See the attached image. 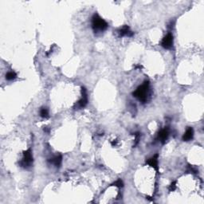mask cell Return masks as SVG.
Returning <instances> with one entry per match:
<instances>
[{
  "label": "cell",
  "mask_w": 204,
  "mask_h": 204,
  "mask_svg": "<svg viewBox=\"0 0 204 204\" xmlns=\"http://www.w3.org/2000/svg\"><path fill=\"white\" fill-rule=\"evenodd\" d=\"M148 91H149V81L145 80L140 86H139L135 89L132 95H133V96H135V98H137L139 100L144 103L147 100Z\"/></svg>",
  "instance_id": "1"
},
{
  "label": "cell",
  "mask_w": 204,
  "mask_h": 204,
  "mask_svg": "<svg viewBox=\"0 0 204 204\" xmlns=\"http://www.w3.org/2000/svg\"><path fill=\"white\" fill-rule=\"evenodd\" d=\"M108 23L98 14H94L92 18V27L94 31H104L108 28Z\"/></svg>",
  "instance_id": "2"
},
{
  "label": "cell",
  "mask_w": 204,
  "mask_h": 204,
  "mask_svg": "<svg viewBox=\"0 0 204 204\" xmlns=\"http://www.w3.org/2000/svg\"><path fill=\"white\" fill-rule=\"evenodd\" d=\"M33 163V155H32V151L30 148L25 151L23 152V159L19 163L21 167H28Z\"/></svg>",
  "instance_id": "3"
},
{
  "label": "cell",
  "mask_w": 204,
  "mask_h": 204,
  "mask_svg": "<svg viewBox=\"0 0 204 204\" xmlns=\"http://www.w3.org/2000/svg\"><path fill=\"white\" fill-rule=\"evenodd\" d=\"M173 45V35L171 33H168L161 41V45L164 49H171Z\"/></svg>",
  "instance_id": "4"
},
{
  "label": "cell",
  "mask_w": 204,
  "mask_h": 204,
  "mask_svg": "<svg viewBox=\"0 0 204 204\" xmlns=\"http://www.w3.org/2000/svg\"><path fill=\"white\" fill-rule=\"evenodd\" d=\"M81 92H82V98L80 99L77 104H76V107L79 108H84L88 104V96H87V91L86 88L84 87H81Z\"/></svg>",
  "instance_id": "5"
},
{
  "label": "cell",
  "mask_w": 204,
  "mask_h": 204,
  "mask_svg": "<svg viewBox=\"0 0 204 204\" xmlns=\"http://www.w3.org/2000/svg\"><path fill=\"white\" fill-rule=\"evenodd\" d=\"M146 163L149 165V166H151V167H153V168L155 169L157 172L159 171V166H158V154H155V155H153L152 157H151L150 159H147Z\"/></svg>",
  "instance_id": "6"
},
{
  "label": "cell",
  "mask_w": 204,
  "mask_h": 204,
  "mask_svg": "<svg viewBox=\"0 0 204 204\" xmlns=\"http://www.w3.org/2000/svg\"><path fill=\"white\" fill-rule=\"evenodd\" d=\"M169 135V130L167 128H164L163 129L161 130L158 134V139L162 143H164L167 139Z\"/></svg>",
  "instance_id": "7"
},
{
  "label": "cell",
  "mask_w": 204,
  "mask_h": 204,
  "mask_svg": "<svg viewBox=\"0 0 204 204\" xmlns=\"http://www.w3.org/2000/svg\"><path fill=\"white\" fill-rule=\"evenodd\" d=\"M48 162L50 163H53L56 167H60L61 162H62V156L61 155H55L53 158L48 159Z\"/></svg>",
  "instance_id": "8"
},
{
  "label": "cell",
  "mask_w": 204,
  "mask_h": 204,
  "mask_svg": "<svg viewBox=\"0 0 204 204\" xmlns=\"http://www.w3.org/2000/svg\"><path fill=\"white\" fill-rule=\"evenodd\" d=\"M193 136H194V129L192 128L189 127L182 135V140L183 141H189V140L193 139Z\"/></svg>",
  "instance_id": "9"
},
{
  "label": "cell",
  "mask_w": 204,
  "mask_h": 204,
  "mask_svg": "<svg viewBox=\"0 0 204 204\" xmlns=\"http://www.w3.org/2000/svg\"><path fill=\"white\" fill-rule=\"evenodd\" d=\"M119 34L121 37H124V36H128V37H131L133 35V32H131L130 30V28L128 26H124L121 29L119 30Z\"/></svg>",
  "instance_id": "10"
},
{
  "label": "cell",
  "mask_w": 204,
  "mask_h": 204,
  "mask_svg": "<svg viewBox=\"0 0 204 204\" xmlns=\"http://www.w3.org/2000/svg\"><path fill=\"white\" fill-rule=\"evenodd\" d=\"M16 77H17V74H16L15 72H13V71H10L6 74V79L7 80H14Z\"/></svg>",
  "instance_id": "11"
},
{
  "label": "cell",
  "mask_w": 204,
  "mask_h": 204,
  "mask_svg": "<svg viewBox=\"0 0 204 204\" xmlns=\"http://www.w3.org/2000/svg\"><path fill=\"white\" fill-rule=\"evenodd\" d=\"M40 116L42 118L49 117V111L46 108H41L40 109Z\"/></svg>",
  "instance_id": "12"
},
{
  "label": "cell",
  "mask_w": 204,
  "mask_h": 204,
  "mask_svg": "<svg viewBox=\"0 0 204 204\" xmlns=\"http://www.w3.org/2000/svg\"><path fill=\"white\" fill-rule=\"evenodd\" d=\"M112 186H117V187L120 188V187H123V186H124V182H123V181H122L120 178H119V179H117V180L115 181V182L112 183Z\"/></svg>",
  "instance_id": "13"
},
{
  "label": "cell",
  "mask_w": 204,
  "mask_h": 204,
  "mask_svg": "<svg viewBox=\"0 0 204 204\" xmlns=\"http://www.w3.org/2000/svg\"><path fill=\"white\" fill-rule=\"evenodd\" d=\"M134 135H135V143H134V146L137 145L138 143H139V137H140V133L139 132H135V134H134Z\"/></svg>",
  "instance_id": "14"
},
{
  "label": "cell",
  "mask_w": 204,
  "mask_h": 204,
  "mask_svg": "<svg viewBox=\"0 0 204 204\" xmlns=\"http://www.w3.org/2000/svg\"><path fill=\"white\" fill-rule=\"evenodd\" d=\"M176 182L175 181H174L173 182H171V184L170 185V187H169V190H170V191H173V190H175V189H176Z\"/></svg>",
  "instance_id": "15"
}]
</instances>
